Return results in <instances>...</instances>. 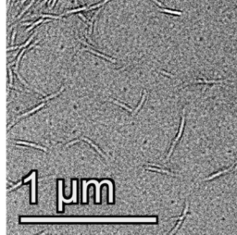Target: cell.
Masks as SVG:
<instances>
[{"instance_id": "8992f818", "label": "cell", "mask_w": 237, "mask_h": 235, "mask_svg": "<svg viewBox=\"0 0 237 235\" xmlns=\"http://www.w3.org/2000/svg\"><path fill=\"white\" fill-rule=\"evenodd\" d=\"M82 51H89V52H91V53L94 54V55H96V56H100V57H102V58L107 59V60H108V61H111V62H113V63H116V62H117V61H116V59H113V58H111V57H109V56H105V55H103V54L99 53V52H96V51H95V50H94V49H92V47H89V48L82 49Z\"/></svg>"}, {"instance_id": "1f68e13d", "label": "cell", "mask_w": 237, "mask_h": 235, "mask_svg": "<svg viewBox=\"0 0 237 235\" xmlns=\"http://www.w3.org/2000/svg\"><path fill=\"white\" fill-rule=\"evenodd\" d=\"M46 1H47V0H44V2H43V3H42V4H41V5H40V6H43V5H44V4H45V3H46Z\"/></svg>"}, {"instance_id": "5b68a950", "label": "cell", "mask_w": 237, "mask_h": 235, "mask_svg": "<svg viewBox=\"0 0 237 235\" xmlns=\"http://www.w3.org/2000/svg\"><path fill=\"white\" fill-rule=\"evenodd\" d=\"M39 41H40V40H37V41H36L35 43H33V45H31V46H29L28 48H23V49H22V51H21V53L19 54L18 57H17V60H16L15 62H13V63H10V64H8V67H10L11 65H13V64H16L15 69H19V63H20V60H21V57H22V55H23V54H24V52H25V51H27L28 49H30V48H32V47H33V46H35L36 43H38Z\"/></svg>"}, {"instance_id": "d6a6232c", "label": "cell", "mask_w": 237, "mask_h": 235, "mask_svg": "<svg viewBox=\"0 0 237 235\" xmlns=\"http://www.w3.org/2000/svg\"><path fill=\"white\" fill-rule=\"evenodd\" d=\"M236 11H237V9H236Z\"/></svg>"}, {"instance_id": "44dd1931", "label": "cell", "mask_w": 237, "mask_h": 235, "mask_svg": "<svg viewBox=\"0 0 237 235\" xmlns=\"http://www.w3.org/2000/svg\"><path fill=\"white\" fill-rule=\"evenodd\" d=\"M8 72H9V79H10V82H9V87H12V82H13V77H12V70L9 68L8 69Z\"/></svg>"}, {"instance_id": "ffe728a7", "label": "cell", "mask_w": 237, "mask_h": 235, "mask_svg": "<svg viewBox=\"0 0 237 235\" xmlns=\"http://www.w3.org/2000/svg\"><path fill=\"white\" fill-rule=\"evenodd\" d=\"M39 15L41 16L42 18L56 19V20H58V19H60V18H61V15H60V16H55V15H48V14H39Z\"/></svg>"}, {"instance_id": "e0dca14e", "label": "cell", "mask_w": 237, "mask_h": 235, "mask_svg": "<svg viewBox=\"0 0 237 235\" xmlns=\"http://www.w3.org/2000/svg\"><path fill=\"white\" fill-rule=\"evenodd\" d=\"M109 0H104V1H102V2L98 3V4H95V5H93V6H89L88 7V8H87V10H92V9H94V8H99V7H101V6H104L105 4L107 2H108Z\"/></svg>"}, {"instance_id": "3957f363", "label": "cell", "mask_w": 237, "mask_h": 235, "mask_svg": "<svg viewBox=\"0 0 237 235\" xmlns=\"http://www.w3.org/2000/svg\"><path fill=\"white\" fill-rule=\"evenodd\" d=\"M184 115H183V118H182V122H181V127H180V130H179V133L178 135H177V137L175 138V140L173 141V143H172V145H171V150H170V152H169L168 154V156H167V160H169L170 159V157H171V155L172 154V152H173V149L174 147H175L176 143H177V142H178L179 140H180V138H181L182 136V133H183V130H184Z\"/></svg>"}, {"instance_id": "9c48e42d", "label": "cell", "mask_w": 237, "mask_h": 235, "mask_svg": "<svg viewBox=\"0 0 237 235\" xmlns=\"http://www.w3.org/2000/svg\"><path fill=\"white\" fill-rule=\"evenodd\" d=\"M16 143H18V144H23V145L33 146V147H34V148L42 149V150H44V151H46V150H47V149H46V147H43V146L37 145V144H34V143H27V142H23V141H17V142H16Z\"/></svg>"}, {"instance_id": "7402d4cb", "label": "cell", "mask_w": 237, "mask_h": 235, "mask_svg": "<svg viewBox=\"0 0 237 235\" xmlns=\"http://www.w3.org/2000/svg\"><path fill=\"white\" fill-rule=\"evenodd\" d=\"M21 183H22V182H18V183L16 184V185H14V186H12L11 188H9V189L8 190V192H11L12 190H14V189H16L17 187H19V186H21Z\"/></svg>"}, {"instance_id": "52a82bcc", "label": "cell", "mask_w": 237, "mask_h": 235, "mask_svg": "<svg viewBox=\"0 0 237 235\" xmlns=\"http://www.w3.org/2000/svg\"><path fill=\"white\" fill-rule=\"evenodd\" d=\"M188 208H189V204H188V203H187V204H186V205H185V208H184V214L182 215V217H179V222H178V224L176 225V227L174 228L173 230H171V234H172V233H174V232H175L176 230H178V228L180 227V226H181L182 222H183V220H184V217H185L186 214H187V211H188Z\"/></svg>"}, {"instance_id": "4dcf8cb0", "label": "cell", "mask_w": 237, "mask_h": 235, "mask_svg": "<svg viewBox=\"0 0 237 235\" xmlns=\"http://www.w3.org/2000/svg\"><path fill=\"white\" fill-rule=\"evenodd\" d=\"M26 0H21V5H23V3L25 2Z\"/></svg>"}, {"instance_id": "603a6c76", "label": "cell", "mask_w": 237, "mask_h": 235, "mask_svg": "<svg viewBox=\"0 0 237 235\" xmlns=\"http://www.w3.org/2000/svg\"><path fill=\"white\" fill-rule=\"evenodd\" d=\"M16 33H17V31L14 30V31H13V33H12V36H11V45H14V40H15Z\"/></svg>"}, {"instance_id": "d6986e66", "label": "cell", "mask_w": 237, "mask_h": 235, "mask_svg": "<svg viewBox=\"0 0 237 235\" xmlns=\"http://www.w3.org/2000/svg\"><path fill=\"white\" fill-rule=\"evenodd\" d=\"M36 33H33V35H32V36H31V37H30V38H29V39H28V40H27V41H26V42H25V43H23V45H21V46H19V48H18V49H21V48H22V47H26V46H28V45H29V43H31V41H32V40H33V37H34V36H35V35H36Z\"/></svg>"}, {"instance_id": "9a60e30c", "label": "cell", "mask_w": 237, "mask_h": 235, "mask_svg": "<svg viewBox=\"0 0 237 235\" xmlns=\"http://www.w3.org/2000/svg\"><path fill=\"white\" fill-rule=\"evenodd\" d=\"M159 11H161V12H165V13H169V14H173V15H178V16H181L182 14H183L181 11L171 10V9H167V8H159Z\"/></svg>"}, {"instance_id": "7a4b0ae2", "label": "cell", "mask_w": 237, "mask_h": 235, "mask_svg": "<svg viewBox=\"0 0 237 235\" xmlns=\"http://www.w3.org/2000/svg\"><path fill=\"white\" fill-rule=\"evenodd\" d=\"M77 201V182H72V196L71 199H65L62 194V181H59V210L62 211L63 203H72Z\"/></svg>"}, {"instance_id": "277c9868", "label": "cell", "mask_w": 237, "mask_h": 235, "mask_svg": "<svg viewBox=\"0 0 237 235\" xmlns=\"http://www.w3.org/2000/svg\"><path fill=\"white\" fill-rule=\"evenodd\" d=\"M222 82H230L232 83V82H229L227 80H219V81H206V80H197V81H192V82H186L184 85H189V84H194V83H222Z\"/></svg>"}, {"instance_id": "2e32d148", "label": "cell", "mask_w": 237, "mask_h": 235, "mask_svg": "<svg viewBox=\"0 0 237 235\" xmlns=\"http://www.w3.org/2000/svg\"><path fill=\"white\" fill-rule=\"evenodd\" d=\"M110 101H112L113 103H115L116 105H118V106H120V107H121L122 108H124V109H126L127 111H129V112H131L132 114H133V110L132 109V108H130V107H128L127 106H125L124 104H122V103H120V102H118V101H116V100H111L110 99Z\"/></svg>"}, {"instance_id": "484cf974", "label": "cell", "mask_w": 237, "mask_h": 235, "mask_svg": "<svg viewBox=\"0 0 237 235\" xmlns=\"http://www.w3.org/2000/svg\"><path fill=\"white\" fill-rule=\"evenodd\" d=\"M79 17H80V18H82L84 21H87V19L85 18V17H84V16L82 15V14H79Z\"/></svg>"}, {"instance_id": "8fae6325", "label": "cell", "mask_w": 237, "mask_h": 235, "mask_svg": "<svg viewBox=\"0 0 237 235\" xmlns=\"http://www.w3.org/2000/svg\"><path fill=\"white\" fill-rule=\"evenodd\" d=\"M48 21H51V20H50V19H48V20H46V21H44L43 19H40V20H38L37 21H35V22H33V24H32V25L30 26V27H29V28L27 29V30H26V33H28V32H30L31 30H33V29L34 28L35 26H37L38 24H40V23H42V22H48Z\"/></svg>"}, {"instance_id": "ac0fdd59", "label": "cell", "mask_w": 237, "mask_h": 235, "mask_svg": "<svg viewBox=\"0 0 237 235\" xmlns=\"http://www.w3.org/2000/svg\"><path fill=\"white\" fill-rule=\"evenodd\" d=\"M34 1H35V0H32V1H31V3H30V4H29V5H28V6H26V7H25V8H24V9H23V10H22V11H21V13H20V15H19V16H18V18H17V19H20V18H21V16H22V15H23V14H24V13H25V12H26V11H27V10H28V9H29V8H31V7H32V6H33V3H34Z\"/></svg>"}, {"instance_id": "cb8c5ba5", "label": "cell", "mask_w": 237, "mask_h": 235, "mask_svg": "<svg viewBox=\"0 0 237 235\" xmlns=\"http://www.w3.org/2000/svg\"><path fill=\"white\" fill-rule=\"evenodd\" d=\"M160 73H161V74L167 75V76H170V77H171V78H175V76H174V75L170 74V73H168V72H166V71H160Z\"/></svg>"}, {"instance_id": "5bb4252c", "label": "cell", "mask_w": 237, "mask_h": 235, "mask_svg": "<svg viewBox=\"0 0 237 235\" xmlns=\"http://www.w3.org/2000/svg\"><path fill=\"white\" fill-rule=\"evenodd\" d=\"M88 7H89V6H84V7H82V8H75V9H72V10H69V11H67L66 13H63V16L67 15V14H71V13H76V12H80V11H82V10H87Z\"/></svg>"}, {"instance_id": "6da1fadb", "label": "cell", "mask_w": 237, "mask_h": 235, "mask_svg": "<svg viewBox=\"0 0 237 235\" xmlns=\"http://www.w3.org/2000/svg\"><path fill=\"white\" fill-rule=\"evenodd\" d=\"M94 184L95 186H96V197H95V200H96L97 203L100 202V187H101V185L104 183H107V185H108V189H109V203H113V183L111 182V181H107V180H106V181H102L101 182H97L96 181H94V180H92V181H89V182H86V181H83L82 182V184H83V193H82V201H83L84 203L86 202V199H87V194H86V191H87V186L89 185V184Z\"/></svg>"}, {"instance_id": "4fadbf2b", "label": "cell", "mask_w": 237, "mask_h": 235, "mask_svg": "<svg viewBox=\"0 0 237 235\" xmlns=\"http://www.w3.org/2000/svg\"><path fill=\"white\" fill-rule=\"evenodd\" d=\"M145 97H146V91H144V95H143V96H142V99H141V102L139 103V105H138V107L135 108V110L133 112V114L132 115H135L136 113L139 111V109L141 108V107L143 106V104H144V102H145Z\"/></svg>"}, {"instance_id": "4316f807", "label": "cell", "mask_w": 237, "mask_h": 235, "mask_svg": "<svg viewBox=\"0 0 237 235\" xmlns=\"http://www.w3.org/2000/svg\"><path fill=\"white\" fill-rule=\"evenodd\" d=\"M56 2H57V0H54L53 3H52V6L50 7V9H52V8H53L54 7H55V4H56Z\"/></svg>"}, {"instance_id": "7c38bea8", "label": "cell", "mask_w": 237, "mask_h": 235, "mask_svg": "<svg viewBox=\"0 0 237 235\" xmlns=\"http://www.w3.org/2000/svg\"><path fill=\"white\" fill-rule=\"evenodd\" d=\"M146 169H149V170H154V171H158V172H162V173L168 174V175H171V176H176L174 173H171V171L166 170V169H158V168H151V167H147Z\"/></svg>"}, {"instance_id": "30bf717a", "label": "cell", "mask_w": 237, "mask_h": 235, "mask_svg": "<svg viewBox=\"0 0 237 235\" xmlns=\"http://www.w3.org/2000/svg\"><path fill=\"white\" fill-rule=\"evenodd\" d=\"M82 140H83V141H86L87 143H90V144H91V145H92L93 147H94V148L95 149V150H96L97 152H98V153H99L100 155H101V156H103V157H105V158H107V156H105V155H104V153H102V151L100 150V149L98 148V147H97V146L95 145V144H94V143H93V142H92V141H91V140H89V139H87V138H84V137H82V138H81V141H82Z\"/></svg>"}, {"instance_id": "83f0119b", "label": "cell", "mask_w": 237, "mask_h": 235, "mask_svg": "<svg viewBox=\"0 0 237 235\" xmlns=\"http://www.w3.org/2000/svg\"><path fill=\"white\" fill-rule=\"evenodd\" d=\"M33 23L30 21V22H24V23H22V25H32Z\"/></svg>"}, {"instance_id": "f1b7e54d", "label": "cell", "mask_w": 237, "mask_h": 235, "mask_svg": "<svg viewBox=\"0 0 237 235\" xmlns=\"http://www.w3.org/2000/svg\"><path fill=\"white\" fill-rule=\"evenodd\" d=\"M74 2H75V5L78 6L79 4H78V0H74Z\"/></svg>"}, {"instance_id": "d4e9b609", "label": "cell", "mask_w": 237, "mask_h": 235, "mask_svg": "<svg viewBox=\"0 0 237 235\" xmlns=\"http://www.w3.org/2000/svg\"><path fill=\"white\" fill-rule=\"evenodd\" d=\"M152 1H153V2H155L156 4H158V6H160V7H164L163 4H162L161 2H159V1H158V0H152Z\"/></svg>"}, {"instance_id": "f546056e", "label": "cell", "mask_w": 237, "mask_h": 235, "mask_svg": "<svg viewBox=\"0 0 237 235\" xmlns=\"http://www.w3.org/2000/svg\"><path fill=\"white\" fill-rule=\"evenodd\" d=\"M233 170H237V164L235 165V167L233 168Z\"/></svg>"}, {"instance_id": "ba28073f", "label": "cell", "mask_w": 237, "mask_h": 235, "mask_svg": "<svg viewBox=\"0 0 237 235\" xmlns=\"http://www.w3.org/2000/svg\"><path fill=\"white\" fill-rule=\"evenodd\" d=\"M32 181H33V183H32V202L34 203L35 202V177H36V173L35 172H33L32 173Z\"/></svg>"}]
</instances>
